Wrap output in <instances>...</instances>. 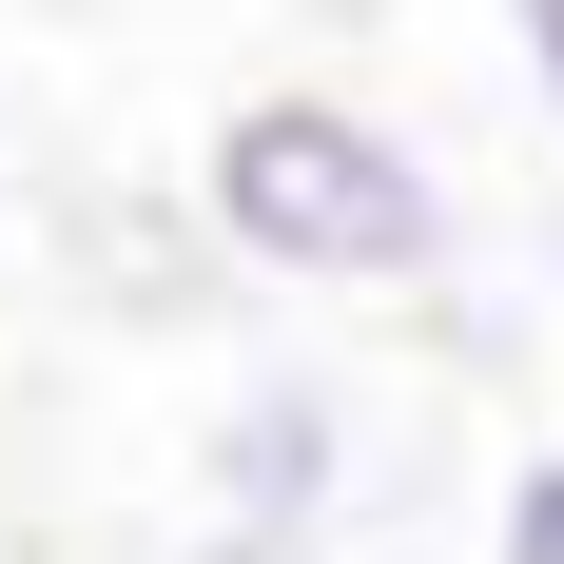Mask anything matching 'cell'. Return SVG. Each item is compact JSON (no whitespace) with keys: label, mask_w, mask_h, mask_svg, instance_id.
<instances>
[{"label":"cell","mask_w":564,"mask_h":564,"mask_svg":"<svg viewBox=\"0 0 564 564\" xmlns=\"http://www.w3.org/2000/svg\"><path fill=\"white\" fill-rule=\"evenodd\" d=\"M507 58H525V98H545V137H564V0H507Z\"/></svg>","instance_id":"cell-4"},{"label":"cell","mask_w":564,"mask_h":564,"mask_svg":"<svg viewBox=\"0 0 564 564\" xmlns=\"http://www.w3.org/2000/svg\"><path fill=\"white\" fill-rule=\"evenodd\" d=\"M350 507H370V409H350V370H234L195 409V545L332 564Z\"/></svg>","instance_id":"cell-2"},{"label":"cell","mask_w":564,"mask_h":564,"mask_svg":"<svg viewBox=\"0 0 564 564\" xmlns=\"http://www.w3.org/2000/svg\"><path fill=\"white\" fill-rule=\"evenodd\" d=\"M195 234H215L234 273H273V292H390V312L467 273L448 156L409 117L332 98V78H273V98H234L195 137Z\"/></svg>","instance_id":"cell-1"},{"label":"cell","mask_w":564,"mask_h":564,"mask_svg":"<svg viewBox=\"0 0 564 564\" xmlns=\"http://www.w3.org/2000/svg\"><path fill=\"white\" fill-rule=\"evenodd\" d=\"M545 273H564V215H545Z\"/></svg>","instance_id":"cell-7"},{"label":"cell","mask_w":564,"mask_h":564,"mask_svg":"<svg viewBox=\"0 0 564 564\" xmlns=\"http://www.w3.org/2000/svg\"><path fill=\"white\" fill-rule=\"evenodd\" d=\"M137 564H234V545H137Z\"/></svg>","instance_id":"cell-6"},{"label":"cell","mask_w":564,"mask_h":564,"mask_svg":"<svg viewBox=\"0 0 564 564\" xmlns=\"http://www.w3.org/2000/svg\"><path fill=\"white\" fill-rule=\"evenodd\" d=\"M487 564H564V448H507V487H487Z\"/></svg>","instance_id":"cell-3"},{"label":"cell","mask_w":564,"mask_h":564,"mask_svg":"<svg viewBox=\"0 0 564 564\" xmlns=\"http://www.w3.org/2000/svg\"><path fill=\"white\" fill-rule=\"evenodd\" d=\"M332 564H429V545H409V525H350V545H332Z\"/></svg>","instance_id":"cell-5"}]
</instances>
